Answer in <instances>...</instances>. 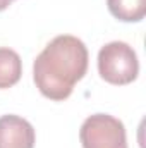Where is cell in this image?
Returning a JSON list of instances; mask_svg holds the SVG:
<instances>
[{"mask_svg":"<svg viewBox=\"0 0 146 148\" xmlns=\"http://www.w3.org/2000/svg\"><path fill=\"white\" fill-rule=\"evenodd\" d=\"M98 73L110 84H129L139 74V60L134 48L124 41H112L98 52Z\"/></svg>","mask_w":146,"mask_h":148,"instance_id":"cell-2","label":"cell"},{"mask_svg":"<svg viewBox=\"0 0 146 148\" xmlns=\"http://www.w3.org/2000/svg\"><path fill=\"white\" fill-rule=\"evenodd\" d=\"M23 74V60L12 48L0 47V90L14 86Z\"/></svg>","mask_w":146,"mask_h":148,"instance_id":"cell-5","label":"cell"},{"mask_svg":"<svg viewBox=\"0 0 146 148\" xmlns=\"http://www.w3.org/2000/svg\"><path fill=\"white\" fill-rule=\"evenodd\" d=\"M12 2H14V0H0V12H2V10H5Z\"/></svg>","mask_w":146,"mask_h":148,"instance_id":"cell-7","label":"cell"},{"mask_svg":"<svg viewBox=\"0 0 146 148\" xmlns=\"http://www.w3.org/2000/svg\"><path fill=\"white\" fill-rule=\"evenodd\" d=\"M83 148H127L122 121L108 114L89 115L79 131Z\"/></svg>","mask_w":146,"mask_h":148,"instance_id":"cell-3","label":"cell"},{"mask_svg":"<svg viewBox=\"0 0 146 148\" xmlns=\"http://www.w3.org/2000/svg\"><path fill=\"white\" fill-rule=\"evenodd\" d=\"M35 127L19 115L0 117V148H33Z\"/></svg>","mask_w":146,"mask_h":148,"instance_id":"cell-4","label":"cell"},{"mask_svg":"<svg viewBox=\"0 0 146 148\" xmlns=\"http://www.w3.org/2000/svg\"><path fill=\"white\" fill-rule=\"evenodd\" d=\"M88 48L72 35L55 36L33 64V79L43 97L62 102L88 71Z\"/></svg>","mask_w":146,"mask_h":148,"instance_id":"cell-1","label":"cell"},{"mask_svg":"<svg viewBox=\"0 0 146 148\" xmlns=\"http://www.w3.org/2000/svg\"><path fill=\"white\" fill-rule=\"evenodd\" d=\"M110 14L124 23H138L146 16V0H107Z\"/></svg>","mask_w":146,"mask_h":148,"instance_id":"cell-6","label":"cell"}]
</instances>
